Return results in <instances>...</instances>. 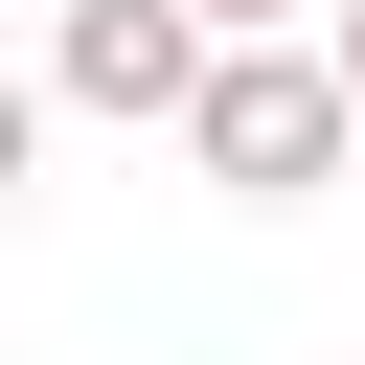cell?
I'll return each mask as SVG.
<instances>
[{"mask_svg":"<svg viewBox=\"0 0 365 365\" xmlns=\"http://www.w3.org/2000/svg\"><path fill=\"white\" fill-rule=\"evenodd\" d=\"M342 160H365V68H342L319 23H228L205 91H182V182H205V205H319Z\"/></svg>","mask_w":365,"mask_h":365,"instance_id":"cell-1","label":"cell"},{"mask_svg":"<svg viewBox=\"0 0 365 365\" xmlns=\"http://www.w3.org/2000/svg\"><path fill=\"white\" fill-rule=\"evenodd\" d=\"M205 0H46V114H91V137H182V91H205Z\"/></svg>","mask_w":365,"mask_h":365,"instance_id":"cell-2","label":"cell"},{"mask_svg":"<svg viewBox=\"0 0 365 365\" xmlns=\"http://www.w3.org/2000/svg\"><path fill=\"white\" fill-rule=\"evenodd\" d=\"M319 46H342V68H365V0H319Z\"/></svg>","mask_w":365,"mask_h":365,"instance_id":"cell-3","label":"cell"},{"mask_svg":"<svg viewBox=\"0 0 365 365\" xmlns=\"http://www.w3.org/2000/svg\"><path fill=\"white\" fill-rule=\"evenodd\" d=\"M205 23H297V0H205Z\"/></svg>","mask_w":365,"mask_h":365,"instance_id":"cell-4","label":"cell"}]
</instances>
